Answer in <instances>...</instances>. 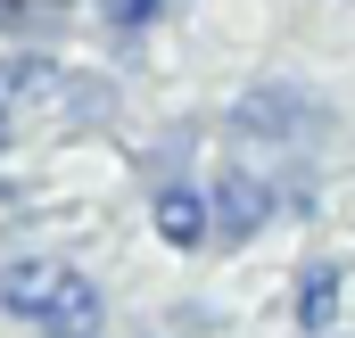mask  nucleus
I'll use <instances>...</instances> for the list:
<instances>
[{"label":"nucleus","mask_w":355,"mask_h":338,"mask_svg":"<svg viewBox=\"0 0 355 338\" xmlns=\"http://www.w3.org/2000/svg\"><path fill=\"white\" fill-rule=\"evenodd\" d=\"M157 240H174V248H198L207 240V190H190V181H166L157 190Z\"/></svg>","instance_id":"obj_4"},{"label":"nucleus","mask_w":355,"mask_h":338,"mask_svg":"<svg viewBox=\"0 0 355 338\" xmlns=\"http://www.w3.org/2000/svg\"><path fill=\"white\" fill-rule=\"evenodd\" d=\"M265 215H281V166H257V149H240L207 190V231L215 248H240L265 231Z\"/></svg>","instance_id":"obj_2"},{"label":"nucleus","mask_w":355,"mask_h":338,"mask_svg":"<svg viewBox=\"0 0 355 338\" xmlns=\"http://www.w3.org/2000/svg\"><path fill=\"white\" fill-rule=\"evenodd\" d=\"M42 91H58V66H50L42 50H17V58L0 66V99H8V107H25V99H42Z\"/></svg>","instance_id":"obj_6"},{"label":"nucleus","mask_w":355,"mask_h":338,"mask_svg":"<svg viewBox=\"0 0 355 338\" xmlns=\"http://www.w3.org/2000/svg\"><path fill=\"white\" fill-rule=\"evenodd\" d=\"M322 132H331V107L306 83H289V75H265L257 91H240V107H232V141H240V149H281V157H297V149H314Z\"/></svg>","instance_id":"obj_1"},{"label":"nucleus","mask_w":355,"mask_h":338,"mask_svg":"<svg viewBox=\"0 0 355 338\" xmlns=\"http://www.w3.org/2000/svg\"><path fill=\"white\" fill-rule=\"evenodd\" d=\"M166 8H174V0H99V17H107V25H124V33H132V25H149V17H166Z\"/></svg>","instance_id":"obj_8"},{"label":"nucleus","mask_w":355,"mask_h":338,"mask_svg":"<svg viewBox=\"0 0 355 338\" xmlns=\"http://www.w3.org/2000/svg\"><path fill=\"white\" fill-rule=\"evenodd\" d=\"M8 141H17V107L0 99V149H8Z\"/></svg>","instance_id":"obj_9"},{"label":"nucleus","mask_w":355,"mask_h":338,"mask_svg":"<svg viewBox=\"0 0 355 338\" xmlns=\"http://www.w3.org/2000/svg\"><path fill=\"white\" fill-rule=\"evenodd\" d=\"M331 322H339V272H331V264H314V272L297 281V330L322 338Z\"/></svg>","instance_id":"obj_5"},{"label":"nucleus","mask_w":355,"mask_h":338,"mask_svg":"<svg viewBox=\"0 0 355 338\" xmlns=\"http://www.w3.org/2000/svg\"><path fill=\"white\" fill-rule=\"evenodd\" d=\"M58 289H67V264H8V272H0V305H8L17 322H50Z\"/></svg>","instance_id":"obj_3"},{"label":"nucleus","mask_w":355,"mask_h":338,"mask_svg":"<svg viewBox=\"0 0 355 338\" xmlns=\"http://www.w3.org/2000/svg\"><path fill=\"white\" fill-rule=\"evenodd\" d=\"M107 116H116V83H107V75H75V83H67V124H107Z\"/></svg>","instance_id":"obj_7"}]
</instances>
